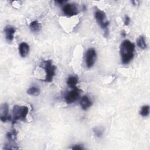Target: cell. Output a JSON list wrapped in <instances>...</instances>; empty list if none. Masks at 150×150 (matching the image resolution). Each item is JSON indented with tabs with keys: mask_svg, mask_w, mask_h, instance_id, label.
I'll list each match as a JSON object with an SVG mask.
<instances>
[{
	"mask_svg": "<svg viewBox=\"0 0 150 150\" xmlns=\"http://www.w3.org/2000/svg\"><path fill=\"white\" fill-rule=\"evenodd\" d=\"M134 51L135 45L129 40L126 39L122 42L120 52L122 64H127L132 60L134 56Z\"/></svg>",
	"mask_w": 150,
	"mask_h": 150,
	"instance_id": "obj_1",
	"label": "cell"
},
{
	"mask_svg": "<svg viewBox=\"0 0 150 150\" xmlns=\"http://www.w3.org/2000/svg\"><path fill=\"white\" fill-rule=\"evenodd\" d=\"M40 66L45 70L46 73L45 78L43 80V81L47 83L52 82L53 79V77L56 74V67L53 64L52 60L50 59L43 60Z\"/></svg>",
	"mask_w": 150,
	"mask_h": 150,
	"instance_id": "obj_2",
	"label": "cell"
},
{
	"mask_svg": "<svg viewBox=\"0 0 150 150\" xmlns=\"http://www.w3.org/2000/svg\"><path fill=\"white\" fill-rule=\"evenodd\" d=\"M94 17L97 23L104 30V36L107 37L109 34L108 26L110 25V22L106 20L105 13L99 9H96L94 12Z\"/></svg>",
	"mask_w": 150,
	"mask_h": 150,
	"instance_id": "obj_3",
	"label": "cell"
},
{
	"mask_svg": "<svg viewBox=\"0 0 150 150\" xmlns=\"http://www.w3.org/2000/svg\"><path fill=\"white\" fill-rule=\"evenodd\" d=\"M28 111L29 108L27 106L14 105L13 107V117L12 120V125L15 124L18 120L25 121Z\"/></svg>",
	"mask_w": 150,
	"mask_h": 150,
	"instance_id": "obj_4",
	"label": "cell"
},
{
	"mask_svg": "<svg viewBox=\"0 0 150 150\" xmlns=\"http://www.w3.org/2000/svg\"><path fill=\"white\" fill-rule=\"evenodd\" d=\"M96 57V51L94 48H89L87 49L85 54V61L88 69L91 68L94 65Z\"/></svg>",
	"mask_w": 150,
	"mask_h": 150,
	"instance_id": "obj_5",
	"label": "cell"
},
{
	"mask_svg": "<svg viewBox=\"0 0 150 150\" xmlns=\"http://www.w3.org/2000/svg\"><path fill=\"white\" fill-rule=\"evenodd\" d=\"M80 90L77 87L72 88L71 91H68L64 96V98L67 104H71L76 101L80 96Z\"/></svg>",
	"mask_w": 150,
	"mask_h": 150,
	"instance_id": "obj_6",
	"label": "cell"
},
{
	"mask_svg": "<svg viewBox=\"0 0 150 150\" xmlns=\"http://www.w3.org/2000/svg\"><path fill=\"white\" fill-rule=\"evenodd\" d=\"M62 11L65 15L69 17L76 15L78 13L77 7L74 4H66L62 8Z\"/></svg>",
	"mask_w": 150,
	"mask_h": 150,
	"instance_id": "obj_7",
	"label": "cell"
},
{
	"mask_svg": "<svg viewBox=\"0 0 150 150\" xmlns=\"http://www.w3.org/2000/svg\"><path fill=\"white\" fill-rule=\"evenodd\" d=\"M1 115H0V119L1 121L3 122H5L6 121L10 120L11 119V116L8 115L9 112V108L8 105L7 103H4L1 105Z\"/></svg>",
	"mask_w": 150,
	"mask_h": 150,
	"instance_id": "obj_8",
	"label": "cell"
},
{
	"mask_svg": "<svg viewBox=\"0 0 150 150\" xmlns=\"http://www.w3.org/2000/svg\"><path fill=\"white\" fill-rule=\"evenodd\" d=\"M15 32H16L15 28L11 25H7L5 27L4 33L5 35V39L8 42H11L13 40Z\"/></svg>",
	"mask_w": 150,
	"mask_h": 150,
	"instance_id": "obj_9",
	"label": "cell"
},
{
	"mask_svg": "<svg viewBox=\"0 0 150 150\" xmlns=\"http://www.w3.org/2000/svg\"><path fill=\"white\" fill-rule=\"evenodd\" d=\"M80 104L83 110H87L93 105V102L91 101L90 98L86 95L83 96L81 98Z\"/></svg>",
	"mask_w": 150,
	"mask_h": 150,
	"instance_id": "obj_10",
	"label": "cell"
},
{
	"mask_svg": "<svg viewBox=\"0 0 150 150\" xmlns=\"http://www.w3.org/2000/svg\"><path fill=\"white\" fill-rule=\"evenodd\" d=\"M19 53L22 57H25L29 52V46L26 42H22L19 45Z\"/></svg>",
	"mask_w": 150,
	"mask_h": 150,
	"instance_id": "obj_11",
	"label": "cell"
},
{
	"mask_svg": "<svg viewBox=\"0 0 150 150\" xmlns=\"http://www.w3.org/2000/svg\"><path fill=\"white\" fill-rule=\"evenodd\" d=\"M66 83L69 87L71 88H77V84L78 83V77L76 76H70L67 78Z\"/></svg>",
	"mask_w": 150,
	"mask_h": 150,
	"instance_id": "obj_12",
	"label": "cell"
},
{
	"mask_svg": "<svg viewBox=\"0 0 150 150\" xmlns=\"http://www.w3.org/2000/svg\"><path fill=\"white\" fill-rule=\"evenodd\" d=\"M40 28V23L36 20L31 22L29 25V28L32 32H38Z\"/></svg>",
	"mask_w": 150,
	"mask_h": 150,
	"instance_id": "obj_13",
	"label": "cell"
},
{
	"mask_svg": "<svg viewBox=\"0 0 150 150\" xmlns=\"http://www.w3.org/2000/svg\"><path fill=\"white\" fill-rule=\"evenodd\" d=\"M137 45L141 49H145L146 48L147 45L144 36L141 35L138 37V38L137 40Z\"/></svg>",
	"mask_w": 150,
	"mask_h": 150,
	"instance_id": "obj_14",
	"label": "cell"
},
{
	"mask_svg": "<svg viewBox=\"0 0 150 150\" xmlns=\"http://www.w3.org/2000/svg\"><path fill=\"white\" fill-rule=\"evenodd\" d=\"M17 134H18V132H16V129H13L11 131L7 132L6 135V137L8 139V140L10 142H14L16 139Z\"/></svg>",
	"mask_w": 150,
	"mask_h": 150,
	"instance_id": "obj_15",
	"label": "cell"
},
{
	"mask_svg": "<svg viewBox=\"0 0 150 150\" xmlns=\"http://www.w3.org/2000/svg\"><path fill=\"white\" fill-rule=\"evenodd\" d=\"M26 93L30 96H38L40 94V89L36 86H32L27 90Z\"/></svg>",
	"mask_w": 150,
	"mask_h": 150,
	"instance_id": "obj_16",
	"label": "cell"
},
{
	"mask_svg": "<svg viewBox=\"0 0 150 150\" xmlns=\"http://www.w3.org/2000/svg\"><path fill=\"white\" fill-rule=\"evenodd\" d=\"M149 113V106L148 105H143L139 111V114L142 117H147Z\"/></svg>",
	"mask_w": 150,
	"mask_h": 150,
	"instance_id": "obj_17",
	"label": "cell"
},
{
	"mask_svg": "<svg viewBox=\"0 0 150 150\" xmlns=\"http://www.w3.org/2000/svg\"><path fill=\"white\" fill-rule=\"evenodd\" d=\"M93 131L97 138H101L104 134V129L101 127H96L93 128Z\"/></svg>",
	"mask_w": 150,
	"mask_h": 150,
	"instance_id": "obj_18",
	"label": "cell"
},
{
	"mask_svg": "<svg viewBox=\"0 0 150 150\" xmlns=\"http://www.w3.org/2000/svg\"><path fill=\"white\" fill-rule=\"evenodd\" d=\"M19 149V147L17 146L16 144H14V142H10L9 143H7L5 145H4L3 149Z\"/></svg>",
	"mask_w": 150,
	"mask_h": 150,
	"instance_id": "obj_19",
	"label": "cell"
},
{
	"mask_svg": "<svg viewBox=\"0 0 150 150\" xmlns=\"http://www.w3.org/2000/svg\"><path fill=\"white\" fill-rule=\"evenodd\" d=\"M73 150H83L84 149L83 146L80 144H77V145H73L72 147L70 148Z\"/></svg>",
	"mask_w": 150,
	"mask_h": 150,
	"instance_id": "obj_20",
	"label": "cell"
},
{
	"mask_svg": "<svg viewBox=\"0 0 150 150\" xmlns=\"http://www.w3.org/2000/svg\"><path fill=\"white\" fill-rule=\"evenodd\" d=\"M130 22H131L130 18H129L128 15H125V17H124V25H125V26H128V25H129V24L130 23Z\"/></svg>",
	"mask_w": 150,
	"mask_h": 150,
	"instance_id": "obj_21",
	"label": "cell"
},
{
	"mask_svg": "<svg viewBox=\"0 0 150 150\" xmlns=\"http://www.w3.org/2000/svg\"><path fill=\"white\" fill-rule=\"evenodd\" d=\"M56 2L57 3V4H59V5H63L64 3L66 2V1H56Z\"/></svg>",
	"mask_w": 150,
	"mask_h": 150,
	"instance_id": "obj_22",
	"label": "cell"
},
{
	"mask_svg": "<svg viewBox=\"0 0 150 150\" xmlns=\"http://www.w3.org/2000/svg\"><path fill=\"white\" fill-rule=\"evenodd\" d=\"M121 35L122 37H123V38H125V36H126V35H127V33H126V32H125V30H122V31H121Z\"/></svg>",
	"mask_w": 150,
	"mask_h": 150,
	"instance_id": "obj_23",
	"label": "cell"
}]
</instances>
